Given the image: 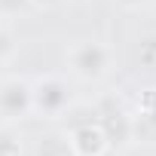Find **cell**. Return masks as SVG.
Wrapping results in <instances>:
<instances>
[{
	"label": "cell",
	"instance_id": "obj_1",
	"mask_svg": "<svg viewBox=\"0 0 156 156\" xmlns=\"http://www.w3.org/2000/svg\"><path fill=\"white\" fill-rule=\"evenodd\" d=\"M31 104L43 116H55L70 104V89L61 76H43L31 86Z\"/></svg>",
	"mask_w": 156,
	"mask_h": 156
},
{
	"label": "cell",
	"instance_id": "obj_2",
	"mask_svg": "<svg viewBox=\"0 0 156 156\" xmlns=\"http://www.w3.org/2000/svg\"><path fill=\"white\" fill-rule=\"evenodd\" d=\"M107 46L86 40V43H76L70 49V70L83 80H98V76L107 70Z\"/></svg>",
	"mask_w": 156,
	"mask_h": 156
},
{
	"label": "cell",
	"instance_id": "obj_3",
	"mask_svg": "<svg viewBox=\"0 0 156 156\" xmlns=\"http://www.w3.org/2000/svg\"><path fill=\"white\" fill-rule=\"evenodd\" d=\"M34 110L31 104V86L25 80H6L0 86V116L6 119H22Z\"/></svg>",
	"mask_w": 156,
	"mask_h": 156
},
{
	"label": "cell",
	"instance_id": "obj_4",
	"mask_svg": "<svg viewBox=\"0 0 156 156\" xmlns=\"http://www.w3.org/2000/svg\"><path fill=\"white\" fill-rule=\"evenodd\" d=\"M67 147H70L76 156H101L104 147H107V138H104L101 126H80V129L70 132Z\"/></svg>",
	"mask_w": 156,
	"mask_h": 156
},
{
	"label": "cell",
	"instance_id": "obj_5",
	"mask_svg": "<svg viewBox=\"0 0 156 156\" xmlns=\"http://www.w3.org/2000/svg\"><path fill=\"white\" fill-rule=\"evenodd\" d=\"M138 61H141L144 67H156V37L141 40V46H138Z\"/></svg>",
	"mask_w": 156,
	"mask_h": 156
},
{
	"label": "cell",
	"instance_id": "obj_6",
	"mask_svg": "<svg viewBox=\"0 0 156 156\" xmlns=\"http://www.w3.org/2000/svg\"><path fill=\"white\" fill-rule=\"evenodd\" d=\"M28 3H31V0H0V9H3V12H19Z\"/></svg>",
	"mask_w": 156,
	"mask_h": 156
},
{
	"label": "cell",
	"instance_id": "obj_7",
	"mask_svg": "<svg viewBox=\"0 0 156 156\" xmlns=\"http://www.w3.org/2000/svg\"><path fill=\"white\" fill-rule=\"evenodd\" d=\"M122 6H141V3H147V0H119Z\"/></svg>",
	"mask_w": 156,
	"mask_h": 156
}]
</instances>
